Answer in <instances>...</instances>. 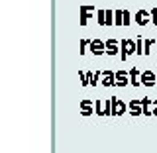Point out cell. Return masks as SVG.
Wrapping results in <instances>:
<instances>
[{"mask_svg":"<svg viewBox=\"0 0 157 153\" xmlns=\"http://www.w3.org/2000/svg\"><path fill=\"white\" fill-rule=\"evenodd\" d=\"M81 114L82 116H90L92 114V100H82L81 102Z\"/></svg>","mask_w":157,"mask_h":153,"instance_id":"cell-10","label":"cell"},{"mask_svg":"<svg viewBox=\"0 0 157 153\" xmlns=\"http://www.w3.org/2000/svg\"><path fill=\"white\" fill-rule=\"evenodd\" d=\"M88 43H90V41H86V39H82V41H81V53L86 51V45H88Z\"/></svg>","mask_w":157,"mask_h":153,"instance_id":"cell-18","label":"cell"},{"mask_svg":"<svg viewBox=\"0 0 157 153\" xmlns=\"http://www.w3.org/2000/svg\"><path fill=\"white\" fill-rule=\"evenodd\" d=\"M153 116H157V102H155V110H153Z\"/></svg>","mask_w":157,"mask_h":153,"instance_id":"cell-21","label":"cell"},{"mask_svg":"<svg viewBox=\"0 0 157 153\" xmlns=\"http://www.w3.org/2000/svg\"><path fill=\"white\" fill-rule=\"evenodd\" d=\"M122 59L126 61L128 55H134V53H137V41H132V39H122Z\"/></svg>","mask_w":157,"mask_h":153,"instance_id":"cell-1","label":"cell"},{"mask_svg":"<svg viewBox=\"0 0 157 153\" xmlns=\"http://www.w3.org/2000/svg\"><path fill=\"white\" fill-rule=\"evenodd\" d=\"M96 16H98V24H100V26H106V12H102V10H100Z\"/></svg>","mask_w":157,"mask_h":153,"instance_id":"cell-14","label":"cell"},{"mask_svg":"<svg viewBox=\"0 0 157 153\" xmlns=\"http://www.w3.org/2000/svg\"><path fill=\"white\" fill-rule=\"evenodd\" d=\"M151 20H153V24L157 26V8L153 10V12H151Z\"/></svg>","mask_w":157,"mask_h":153,"instance_id":"cell-19","label":"cell"},{"mask_svg":"<svg viewBox=\"0 0 157 153\" xmlns=\"http://www.w3.org/2000/svg\"><path fill=\"white\" fill-rule=\"evenodd\" d=\"M116 26H124V10H120V12H116Z\"/></svg>","mask_w":157,"mask_h":153,"instance_id":"cell-13","label":"cell"},{"mask_svg":"<svg viewBox=\"0 0 157 153\" xmlns=\"http://www.w3.org/2000/svg\"><path fill=\"white\" fill-rule=\"evenodd\" d=\"M102 75H104V78H102V85H106V86H116V73L104 71Z\"/></svg>","mask_w":157,"mask_h":153,"instance_id":"cell-8","label":"cell"},{"mask_svg":"<svg viewBox=\"0 0 157 153\" xmlns=\"http://www.w3.org/2000/svg\"><path fill=\"white\" fill-rule=\"evenodd\" d=\"M141 102H144V114L145 116H151V114H153V110H151V102H149V98H144V100H141Z\"/></svg>","mask_w":157,"mask_h":153,"instance_id":"cell-12","label":"cell"},{"mask_svg":"<svg viewBox=\"0 0 157 153\" xmlns=\"http://www.w3.org/2000/svg\"><path fill=\"white\" fill-rule=\"evenodd\" d=\"M140 81H141V85H144V86H155L157 85V75H155V73L153 71H144V73H141V77H140Z\"/></svg>","mask_w":157,"mask_h":153,"instance_id":"cell-3","label":"cell"},{"mask_svg":"<svg viewBox=\"0 0 157 153\" xmlns=\"http://www.w3.org/2000/svg\"><path fill=\"white\" fill-rule=\"evenodd\" d=\"M128 24H130V14L124 12V26H128Z\"/></svg>","mask_w":157,"mask_h":153,"instance_id":"cell-20","label":"cell"},{"mask_svg":"<svg viewBox=\"0 0 157 153\" xmlns=\"http://www.w3.org/2000/svg\"><path fill=\"white\" fill-rule=\"evenodd\" d=\"M151 43H153V39H145V45H144V53L147 55V53H149V45Z\"/></svg>","mask_w":157,"mask_h":153,"instance_id":"cell-17","label":"cell"},{"mask_svg":"<svg viewBox=\"0 0 157 153\" xmlns=\"http://www.w3.org/2000/svg\"><path fill=\"white\" fill-rule=\"evenodd\" d=\"M136 22L140 24V26H145V24L149 22V16H147V12H145V10H140V12L136 14Z\"/></svg>","mask_w":157,"mask_h":153,"instance_id":"cell-11","label":"cell"},{"mask_svg":"<svg viewBox=\"0 0 157 153\" xmlns=\"http://www.w3.org/2000/svg\"><path fill=\"white\" fill-rule=\"evenodd\" d=\"M120 49H122L120 41H116V39H108V41H106V53H108V55H118Z\"/></svg>","mask_w":157,"mask_h":153,"instance_id":"cell-5","label":"cell"},{"mask_svg":"<svg viewBox=\"0 0 157 153\" xmlns=\"http://www.w3.org/2000/svg\"><path fill=\"white\" fill-rule=\"evenodd\" d=\"M112 14H114V12H110V10H108V12H106V26H112V24L116 22V20L112 18Z\"/></svg>","mask_w":157,"mask_h":153,"instance_id":"cell-15","label":"cell"},{"mask_svg":"<svg viewBox=\"0 0 157 153\" xmlns=\"http://www.w3.org/2000/svg\"><path fill=\"white\" fill-rule=\"evenodd\" d=\"M110 104H112V116H122L126 112V104H124V102H120L116 96L110 98Z\"/></svg>","mask_w":157,"mask_h":153,"instance_id":"cell-4","label":"cell"},{"mask_svg":"<svg viewBox=\"0 0 157 153\" xmlns=\"http://www.w3.org/2000/svg\"><path fill=\"white\" fill-rule=\"evenodd\" d=\"M128 73H130V82H132V85H134V86H137V85H141V81H140V71H137V69L134 67V69H130V71H128Z\"/></svg>","mask_w":157,"mask_h":153,"instance_id":"cell-9","label":"cell"},{"mask_svg":"<svg viewBox=\"0 0 157 153\" xmlns=\"http://www.w3.org/2000/svg\"><path fill=\"white\" fill-rule=\"evenodd\" d=\"M128 108H130V112H132V116H140V114H144V102L141 100H132L130 104H128Z\"/></svg>","mask_w":157,"mask_h":153,"instance_id":"cell-6","label":"cell"},{"mask_svg":"<svg viewBox=\"0 0 157 153\" xmlns=\"http://www.w3.org/2000/svg\"><path fill=\"white\" fill-rule=\"evenodd\" d=\"M88 49H90L92 55H104L106 53V43L100 41V39H92V41L88 43Z\"/></svg>","mask_w":157,"mask_h":153,"instance_id":"cell-2","label":"cell"},{"mask_svg":"<svg viewBox=\"0 0 157 153\" xmlns=\"http://www.w3.org/2000/svg\"><path fill=\"white\" fill-rule=\"evenodd\" d=\"M126 85H130V73L118 71L116 73V86H126Z\"/></svg>","mask_w":157,"mask_h":153,"instance_id":"cell-7","label":"cell"},{"mask_svg":"<svg viewBox=\"0 0 157 153\" xmlns=\"http://www.w3.org/2000/svg\"><path fill=\"white\" fill-rule=\"evenodd\" d=\"M94 106H96V114H98V116H104V110H102V102H100V100H96V104H94Z\"/></svg>","mask_w":157,"mask_h":153,"instance_id":"cell-16","label":"cell"}]
</instances>
